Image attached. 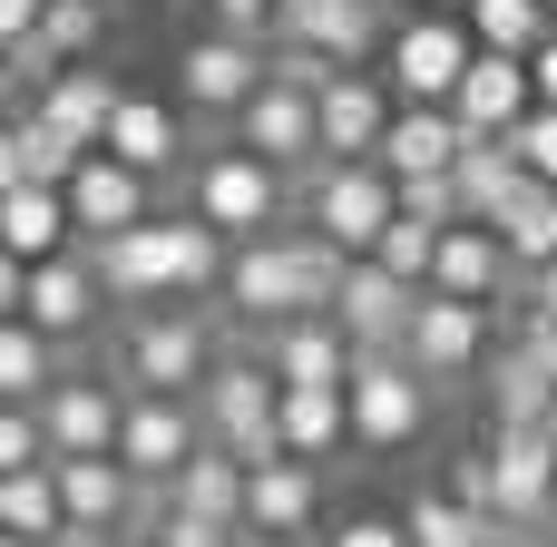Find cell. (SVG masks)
I'll use <instances>...</instances> for the list:
<instances>
[{
    "label": "cell",
    "instance_id": "cell-1",
    "mask_svg": "<svg viewBox=\"0 0 557 547\" xmlns=\"http://www.w3.org/2000/svg\"><path fill=\"white\" fill-rule=\"evenodd\" d=\"M441 382L411 362V352H362L352 362V450H372V460H401L421 431H431V401Z\"/></svg>",
    "mask_w": 557,
    "mask_h": 547
},
{
    "label": "cell",
    "instance_id": "cell-2",
    "mask_svg": "<svg viewBox=\"0 0 557 547\" xmlns=\"http://www.w3.org/2000/svg\"><path fill=\"white\" fill-rule=\"evenodd\" d=\"M294 206H304V225L333 235L343 254H372V245L392 235V215H401V176H392L382 157H333Z\"/></svg>",
    "mask_w": 557,
    "mask_h": 547
},
{
    "label": "cell",
    "instance_id": "cell-3",
    "mask_svg": "<svg viewBox=\"0 0 557 547\" xmlns=\"http://www.w3.org/2000/svg\"><path fill=\"white\" fill-rule=\"evenodd\" d=\"M470 59H480L470 10H411V20L392 29V49H382V78H392L401 98H421V108H450L460 78H470Z\"/></svg>",
    "mask_w": 557,
    "mask_h": 547
},
{
    "label": "cell",
    "instance_id": "cell-4",
    "mask_svg": "<svg viewBox=\"0 0 557 547\" xmlns=\"http://www.w3.org/2000/svg\"><path fill=\"white\" fill-rule=\"evenodd\" d=\"M186 186H196V215H206L215 235H235V245L274 235V215H284V196H294V176L264 166L255 147H215V157H196Z\"/></svg>",
    "mask_w": 557,
    "mask_h": 547
},
{
    "label": "cell",
    "instance_id": "cell-5",
    "mask_svg": "<svg viewBox=\"0 0 557 547\" xmlns=\"http://www.w3.org/2000/svg\"><path fill=\"white\" fill-rule=\"evenodd\" d=\"M196 411H206V440H225L235 460H274V450H284V431H274L284 382H274V362H264V352H225V362L206 372Z\"/></svg>",
    "mask_w": 557,
    "mask_h": 547
},
{
    "label": "cell",
    "instance_id": "cell-6",
    "mask_svg": "<svg viewBox=\"0 0 557 547\" xmlns=\"http://www.w3.org/2000/svg\"><path fill=\"white\" fill-rule=\"evenodd\" d=\"M215 362H225V352H215V323H206L196 303L127 323V391H166V401H196Z\"/></svg>",
    "mask_w": 557,
    "mask_h": 547
},
{
    "label": "cell",
    "instance_id": "cell-7",
    "mask_svg": "<svg viewBox=\"0 0 557 547\" xmlns=\"http://www.w3.org/2000/svg\"><path fill=\"white\" fill-rule=\"evenodd\" d=\"M235 147H255L264 166H284V176H294V196H304V186L333 166V157H323V98H313V88H294V78H264V88H255V108L235 117Z\"/></svg>",
    "mask_w": 557,
    "mask_h": 547
},
{
    "label": "cell",
    "instance_id": "cell-8",
    "mask_svg": "<svg viewBox=\"0 0 557 547\" xmlns=\"http://www.w3.org/2000/svg\"><path fill=\"white\" fill-rule=\"evenodd\" d=\"M88 254H98V274H108V294H117V303H157V294H186L196 215H147V225H127V235H108V245H88Z\"/></svg>",
    "mask_w": 557,
    "mask_h": 547
},
{
    "label": "cell",
    "instance_id": "cell-9",
    "mask_svg": "<svg viewBox=\"0 0 557 547\" xmlns=\"http://www.w3.org/2000/svg\"><path fill=\"white\" fill-rule=\"evenodd\" d=\"M176 78H186L196 117H245V108H255V88L274 78V59H264V39H255V29H206V39H186V49H176Z\"/></svg>",
    "mask_w": 557,
    "mask_h": 547
},
{
    "label": "cell",
    "instance_id": "cell-10",
    "mask_svg": "<svg viewBox=\"0 0 557 547\" xmlns=\"http://www.w3.org/2000/svg\"><path fill=\"white\" fill-rule=\"evenodd\" d=\"M392 29L401 20H382V0H274V20H264L274 49H323L343 69H362L372 49H392Z\"/></svg>",
    "mask_w": 557,
    "mask_h": 547
},
{
    "label": "cell",
    "instance_id": "cell-11",
    "mask_svg": "<svg viewBox=\"0 0 557 547\" xmlns=\"http://www.w3.org/2000/svg\"><path fill=\"white\" fill-rule=\"evenodd\" d=\"M196 450H206V411H196V401H166V391H127V431H117V460H127L147 489H176Z\"/></svg>",
    "mask_w": 557,
    "mask_h": 547
},
{
    "label": "cell",
    "instance_id": "cell-12",
    "mask_svg": "<svg viewBox=\"0 0 557 547\" xmlns=\"http://www.w3.org/2000/svg\"><path fill=\"white\" fill-rule=\"evenodd\" d=\"M421 294L431 284H401L382 254H352V274H343V303H333V323L362 343V352H401L411 343V313H421Z\"/></svg>",
    "mask_w": 557,
    "mask_h": 547
},
{
    "label": "cell",
    "instance_id": "cell-13",
    "mask_svg": "<svg viewBox=\"0 0 557 547\" xmlns=\"http://www.w3.org/2000/svg\"><path fill=\"white\" fill-rule=\"evenodd\" d=\"M431 382H460V372H480V352H490V303H470V294H421V313H411V343H401Z\"/></svg>",
    "mask_w": 557,
    "mask_h": 547
},
{
    "label": "cell",
    "instance_id": "cell-14",
    "mask_svg": "<svg viewBox=\"0 0 557 547\" xmlns=\"http://www.w3.org/2000/svg\"><path fill=\"white\" fill-rule=\"evenodd\" d=\"M313 98H323V157H382V137H392V117H401V88H392V78L343 69V78L313 88Z\"/></svg>",
    "mask_w": 557,
    "mask_h": 547
},
{
    "label": "cell",
    "instance_id": "cell-15",
    "mask_svg": "<svg viewBox=\"0 0 557 547\" xmlns=\"http://www.w3.org/2000/svg\"><path fill=\"white\" fill-rule=\"evenodd\" d=\"M490 470H499V519L519 529L557 519V431H490Z\"/></svg>",
    "mask_w": 557,
    "mask_h": 547
},
{
    "label": "cell",
    "instance_id": "cell-16",
    "mask_svg": "<svg viewBox=\"0 0 557 547\" xmlns=\"http://www.w3.org/2000/svg\"><path fill=\"white\" fill-rule=\"evenodd\" d=\"M450 108H460V127H470V137H519V127H529V108H539V78H529V59L480 49Z\"/></svg>",
    "mask_w": 557,
    "mask_h": 547
},
{
    "label": "cell",
    "instance_id": "cell-17",
    "mask_svg": "<svg viewBox=\"0 0 557 547\" xmlns=\"http://www.w3.org/2000/svg\"><path fill=\"white\" fill-rule=\"evenodd\" d=\"M323 460H294V450H274V460H245V529H274V538H304L313 519H323V480H313Z\"/></svg>",
    "mask_w": 557,
    "mask_h": 547
},
{
    "label": "cell",
    "instance_id": "cell-18",
    "mask_svg": "<svg viewBox=\"0 0 557 547\" xmlns=\"http://www.w3.org/2000/svg\"><path fill=\"white\" fill-rule=\"evenodd\" d=\"M69 215H78V245H108V235H127V225H147V176L127 166V157H88L78 176H69Z\"/></svg>",
    "mask_w": 557,
    "mask_h": 547
},
{
    "label": "cell",
    "instance_id": "cell-19",
    "mask_svg": "<svg viewBox=\"0 0 557 547\" xmlns=\"http://www.w3.org/2000/svg\"><path fill=\"white\" fill-rule=\"evenodd\" d=\"M431 284H441V294H470V303H499V294H509V284H529V274H519V254H509V235H499V225L460 215V225L441 235Z\"/></svg>",
    "mask_w": 557,
    "mask_h": 547
},
{
    "label": "cell",
    "instance_id": "cell-20",
    "mask_svg": "<svg viewBox=\"0 0 557 547\" xmlns=\"http://www.w3.org/2000/svg\"><path fill=\"white\" fill-rule=\"evenodd\" d=\"M39 421H49V450H59V460H78V450H117L127 401H117L108 382H88V372H59V391L39 401Z\"/></svg>",
    "mask_w": 557,
    "mask_h": 547
},
{
    "label": "cell",
    "instance_id": "cell-21",
    "mask_svg": "<svg viewBox=\"0 0 557 547\" xmlns=\"http://www.w3.org/2000/svg\"><path fill=\"white\" fill-rule=\"evenodd\" d=\"M137 470L117 460V450H78V460H59V499H69V529H127L137 519Z\"/></svg>",
    "mask_w": 557,
    "mask_h": 547
},
{
    "label": "cell",
    "instance_id": "cell-22",
    "mask_svg": "<svg viewBox=\"0 0 557 547\" xmlns=\"http://www.w3.org/2000/svg\"><path fill=\"white\" fill-rule=\"evenodd\" d=\"M460 147H470L460 108L401 98V117H392V137H382V166H392V176H460Z\"/></svg>",
    "mask_w": 557,
    "mask_h": 547
},
{
    "label": "cell",
    "instance_id": "cell-23",
    "mask_svg": "<svg viewBox=\"0 0 557 547\" xmlns=\"http://www.w3.org/2000/svg\"><path fill=\"white\" fill-rule=\"evenodd\" d=\"M78 245V215H69V186H0V254L20 264H49Z\"/></svg>",
    "mask_w": 557,
    "mask_h": 547
},
{
    "label": "cell",
    "instance_id": "cell-24",
    "mask_svg": "<svg viewBox=\"0 0 557 547\" xmlns=\"http://www.w3.org/2000/svg\"><path fill=\"white\" fill-rule=\"evenodd\" d=\"M264 362H274V382H352L362 343H352L333 313H304V323H274V333H264Z\"/></svg>",
    "mask_w": 557,
    "mask_h": 547
},
{
    "label": "cell",
    "instance_id": "cell-25",
    "mask_svg": "<svg viewBox=\"0 0 557 547\" xmlns=\"http://www.w3.org/2000/svg\"><path fill=\"white\" fill-rule=\"evenodd\" d=\"M88 157H98V147L69 137L59 117H10V137H0V186H69Z\"/></svg>",
    "mask_w": 557,
    "mask_h": 547
},
{
    "label": "cell",
    "instance_id": "cell-26",
    "mask_svg": "<svg viewBox=\"0 0 557 547\" xmlns=\"http://www.w3.org/2000/svg\"><path fill=\"white\" fill-rule=\"evenodd\" d=\"M274 431H284L294 460H333V450L352 440V382H284Z\"/></svg>",
    "mask_w": 557,
    "mask_h": 547
},
{
    "label": "cell",
    "instance_id": "cell-27",
    "mask_svg": "<svg viewBox=\"0 0 557 547\" xmlns=\"http://www.w3.org/2000/svg\"><path fill=\"white\" fill-rule=\"evenodd\" d=\"M529 186H539V166L519 157V137H470V147H460V206H470L480 225H499Z\"/></svg>",
    "mask_w": 557,
    "mask_h": 547
},
{
    "label": "cell",
    "instance_id": "cell-28",
    "mask_svg": "<svg viewBox=\"0 0 557 547\" xmlns=\"http://www.w3.org/2000/svg\"><path fill=\"white\" fill-rule=\"evenodd\" d=\"M108 157H127L137 176H166V166L186 157L176 108H166V98H117V117H108Z\"/></svg>",
    "mask_w": 557,
    "mask_h": 547
},
{
    "label": "cell",
    "instance_id": "cell-29",
    "mask_svg": "<svg viewBox=\"0 0 557 547\" xmlns=\"http://www.w3.org/2000/svg\"><path fill=\"white\" fill-rule=\"evenodd\" d=\"M0 538H69L59 460H39V470H0Z\"/></svg>",
    "mask_w": 557,
    "mask_h": 547
},
{
    "label": "cell",
    "instance_id": "cell-30",
    "mask_svg": "<svg viewBox=\"0 0 557 547\" xmlns=\"http://www.w3.org/2000/svg\"><path fill=\"white\" fill-rule=\"evenodd\" d=\"M176 509H196V519H215V529H245V460H235L225 440H206V450L186 460V480H176Z\"/></svg>",
    "mask_w": 557,
    "mask_h": 547
},
{
    "label": "cell",
    "instance_id": "cell-31",
    "mask_svg": "<svg viewBox=\"0 0 557 547\" xmlns=\"http://www.w3.org/2000/svg\"><path fill=\"white\" fill-rule=\"evenodd\" d=\"M117 98H127V88H117V78H98V69L78 59V69H69V78H59L49 98H39V117H59L69 137H88V147H108V117H117Z\"/></svg>",
    "mask_w": 557,
    "mask_h": 547
},
{
    "label": "cell",
    "instance_id": "cell-32",
    "mask_svg": "<svg viewBox=\"0 0 557 547\" xmlns=\"http://www.w3.org/2000/svg\"><path fill=\"white\" fill-rule=\"evenodd\" d=\"M59 391V343L20 313V323H0V401H49Z\"/></svg>",
    "mask_w": 557,
    "mask_h": 547
},
{
    "label": "cell",
    "instance_id": "cell-33",
    "mask_svg": "<svg viewBox=\"0 0 557 547\" xmlns=\"http://www.w3.org/2000/svg\"><path fill=\"white\" fill-rule=\"evenodd\" d=\"M490 431H557V382L499 352V372H490Z\"/></svg>",
    "mask_w": 557,
    "mask_h": 547
},
{
    "label": "cell",
    "instance_id": "cell-34",
    "mask_svg": "<svg viewBox=\"0 0 557 547\" xmlns=\"http://www.w3.org/2000/svg\"><path fill=\"white\" fill-rule=\"evenodd\" d=\"M470 29H480V49H509V59H539L557 29L548 0H470Z\"/></svg>",
    "mask_w": 557,
    "mask_h": 547
},
{
    "label": "cell",
    "instance_id": "cell-35",
    "mask_svg": "<svg viewBox=\"0 0 557 547\" xmlns=\"http://www.w3.org/2000/svg\"><path fill=\"white\" fill-rule=\"evenodd\" d=\"M499 235H509V254H519V274H548L557 264V186L539 176L509 215H499Z\"/></svg>",
    "mask_w": 557,
    "mask_h": 547
},
{
    "label": "cell",
    "instance_id": "cell-36",
    "mask_svg": "<svg viewBox=\"0 0 557 547\" xmlns=\"http://www.w3.org/2000/svg\"><path fill=\"white\" fill-rule=\"evenodd\" d=\"M441 235H450V225H431V215H411V206H401V215H392V235H382L372 254H382L401 284H431V264H441Z\"/></svg>",
    "mask_w": 557,
    "mask_h": 547
},
{
    "label": "cell",
    "instance_id": "cell-37",
    "mask_svg": "<svg viewBox=\"0 0 557 547\" xmlns=\"http://www.w3.org/2000/svg\"><path fill=\"white\" fill-rule=\"evenodd\" d=\"M39 460H59L39 401H0V470H39Z\"/></svg>",
    "mask_w": 557,
    "mask_h": 547
},
{
    "label": "cell",
    "instance_id": "cell-38",
    "mask_svg": "<svg viewBox=\"0 0 557 547\" xmlns=\"http://www.w3.org/2000/svg\"><path fill=\"white\" fill-rule=\"evenodd\" d=\"M39 39H49L59 59H88V49L108 39V10H98V0H49V20H39Z\"/></svg>",
    "mask_w": 557,
    "mask_h": 547
},
{
    "label": "cell",
    "instance_id": "cell-39",
    "mask_svg": "<svg viewBox=\"0 0 557 547\" xmlns=\"http://www.w3.org/2000/svg\"><path fill=\"white\" fill-rule=\"evenodd\" d=\"M509 362H529V372H548V382H557V313L519 303V323H509Z\"/></svg>",
    "mask_w": 557,
    "mask_h": 547
},
{
    "label": "cell",
    "instance_id": "cell-40",
    "mask_svg": "<svg viewBox=\"0 0 557 547\" xmlns=\"http://www.w3.org/2000/svg\"><path fill=\"white\" fill-rule=\"evenodd\" d=\"M157 547H235L245 529H215V519H196V509H176V489H166V509H157Z\"/></svg>",
    "mask_w": 557,
    "mask_h": 547
},
{
    "label": "cell",
    "instance_id": "cell-41",
    "mask_svg": "<svg viewBox=\"0 0 557 547\" xmlns=\"http://www.w3.org/2000/svg\"><path fill=\"white\" fill-rule=\"evenodd\" d=\"M450 499H470V509H499V470H490V450L450 460Z\"/></svg>",
    "mask_w": 557,
    "mask_h": 547
},
{
    "label": "cell",
    "instance_id": "cell-42",
    "mask_svg": "<svg viewBox=\"0 0 557 547\" xmlns=\"http://www.w3.org/2000/svg\"><path fill=\"white\" fill-rule=\"evenodd\" d=\"M519 157H529V166L557 186V108H529V127H519Z\"/></svg>",
    "mask_w": 557,
    "mask_h": 547
},
{
    "label": "cell",
    "instance_id": "cell-43",
    "mask_svg": "<svg viewBox=\"0 0 557 547\" xmlns=\"http://www.w3.org/2000/svg\"><path fill=\"white\" fill-rule=\"evenodd\" d=\"M323 547H411V529H401V519H343Z\"/></svg>",
    "mask_w": 557,
    "mask_h": 547
},
{
    "label": "cell",
    "instance_id": "cell-44",
    "mask_svg": "<svg viewBox=\"0 0 557 547\" xmlns=\"http://www.w3.org/2000/svg\"><path fill=\"white\" fill-rule=\"evenodd\" d=\"M215 10V29H255L264 39V20H274V0H206Z\"/></svg>",
    "mask_w": 557,
    "mask_h": 547
},
{
    "label": "cell",
    "instance_id": "cell-45",
    "mask_svg": "<svg viewBox=\"0 0 557 547\" xmlns=\"http://www.w3.org/2000/svg\"><path fill=\"white\" fill-rule=\"evenodd\" d=\"M59 547H157V538H137V529H69Z\"/></svg>",
    "mask_w": 557,
    "mask_h": 547
},
{
    "label": "cell",
    "instance_id": "cell-46",
    "mask_svg": "<svg viewBox=\"0 0 557 547\" xmlns=\"http://www.w3.org/2000/svg\"><path fill=\"white\" fill-rule=\"evenodd\" d=\"M529 78H539V108H557V29H548V49L529 59Z\"/></svg>",
    "mask_w": 557,
    "mask_h": 547
},
{
    "label": "cell",
    "instance_id": "cell-47",
    "mask_svg": "<svg viewBox=\"0 0 557 547\" xmlns=\"http://www.w3.org/2000/svg\"><path fill=\"white\" fill-rule=\"evenodd\" d=\"M529 303H539V313H557V264H548V274H529Z\"/></svg>",
    "mask_w": 557,
    "mask_h": 547
},
{
    "label": "cell",
    "instance_id": "cell-48",
    "mask_svg": "<svg viewBox=\"0 0 557 547\" xmlns=\"http://www.w3.org/2000/svg\"><path fill=\"white\" fill-rule=\"evenodd\" d=\"M235 547H304V538H274V529H245Z\"/></svg>",
    "mask_w": 557,
    "mask_h": 547
},
{
    "label": "cell",
    "instance_id": "cell-49",
    "mask_svg": "<svg viewBox=\"0 0 557 547\" xmlns=\"http://www.w3.org/2000/svg\"><path fill=\"white\" fill-rule=\"evenodd\" d=\"M411 10H470V0H411Z\"/></svg>",
    "mask_w": 557,
    "mask_h": 547
},
{
    "label": "cell",
    "instance_id": "cell-50",
    "mask_svg": "<svg viewBox=\"0 0 557 547\" xmlns=\"http://www.w3.org/2000/svg\"><path fill=\"white\" fill-rule=\"evenodd\" d=\"M529 547H557V519H548V529H539V538H529Z\"/></svg>",
    "mask_w": 557,
    "mask_h": 547
},
{
    "label": "cell",
    "instance_id": "cell-51",
    "mask_svg": "<svg viewBox=\"0 0 557 547\" xmlns=\"http://www.w3.org/2000/svg\"><path fill=\"white\" fill-rule=\"evenodd\" d=\"M0 547H59V538H0Z\"/></svg>",
    "mask_w": 557,
    "mask_h": 547
},
{
    "label": "cell",
    "instance_id": "cell-52",
    "mask_svg": "<svg viewBox=\"0 0 557 547\" xmlns=\"http://www.w3.org/2000/svg\"><path fill=\"white\" fill-rule=\"evenodd\" d=\"M548 10H557V0H548Z\"/></svg>",
    "mask_w": 557,
    "mask_h": 547
}]
</instances>
